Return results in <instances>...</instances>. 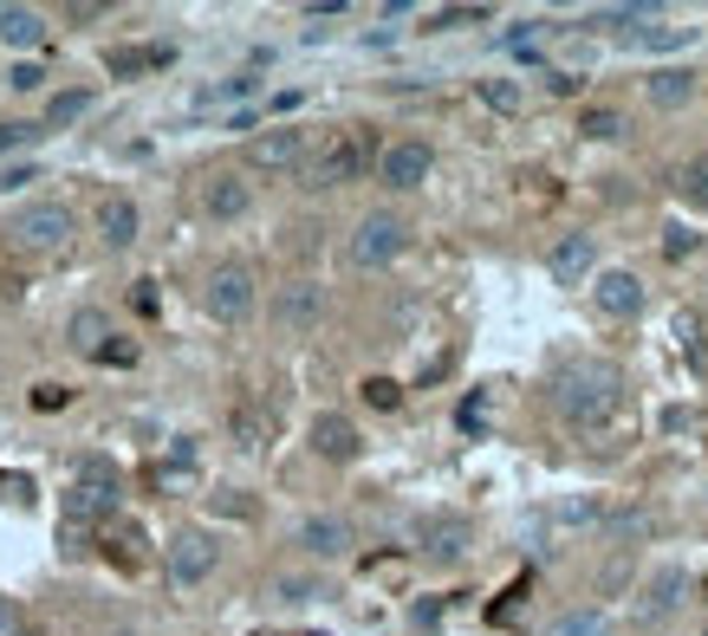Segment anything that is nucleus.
<instances>
[{
    "label": "nucleus",
    "mask_w": 708,
    "mask_h": 636,
    "mask_svg": "<svg viewBox=\"0 0 708 636\" xmlns=\"http://www.w3.org/2000/svg\"><path fill=\"white\" fill-rule=\"evenodd\" d=\"M280 325L286 332H312L319 319H325V292H319V280H292V286H280Z\"/></svg>",
    "instance_id": "9b49d317"
},
{
    "label": "nucleus",
    "mask_w": 708,
    "mask_h": 636,
    "mask_svg": "<svg viewBox=\"0 0 708 636\" xmlns=\"http://www.w3.org/2000/svg\"><path fill=\"white\" fill-rule=\"evenodd\" d=\"M429 169H435V156H429V143H417V137L384 143V156H377V182H384V189H423Z\"/></svg>",
    "instance_id": "423d86ee"
},
{
    "label": "nucleus",
    "mask_w": 708,
    "mask_h": 636,
    "mask_svg": "<svg viewBox=\"0 0 708 636\" xmlns=\"http://www.w3.org/2000/svg\"><path fill=\"white\" fill-rule=\"evenodd\" d=\"M643 91H650V104H663V111H676V104H689L696 98V71L689 66H663L643 78Z\"/></svg>",
    "instance_id": "dca6fc26"
},
{
    "label": "nucleus",
    "mask_w": 708,
    "mask_h": 636,
    "mask_svg": "<svg viewBox=\"0 0 708 636\" xmlns=\"http://www.w3.org/2000/svg\"><path fill=\"white\" fill-rule=\"evenodd\" d=\"M312 448H319L325 461H357L364 442H357V428L345 423V416H319V423H312Z\"/></svg>",
    "instance_id": "a211bd4d"
},
{
    "label": "nucleus",
    "mask_w": 708,
    "mask_h": 636,
    "mask_svg": "<svg viewBox=\"0 0 708 636\" xmlns=\"http://www.w3.org/2000/svg\"><path fill=\"white\" fill-rule=\"evenodd\" d=\"M0 40L20 46V53L46 46V13H33V7H0Z\"/></svg>",
    "instance_id": "6ab92c4d"
},
{
    "label": "nucleus",
    "mask_w": 708,
    "mask_h": 636,
    "mask_svg": "<svg viewBox=\"0 0 708 636\" xmlns=\"http://www.w3.org/2000/svg\"><path fill=\"white\" fill-rule=\"evenodd\" d=\"M98 227H104L111 247H131V241H137V202H131V196H111V202L98 209Z\"/></svg>",
    "instance_id": "412c9836"
},
{
    "label": "nucleus",
    "mask_w": 708,
    "mask_h": 636,
    "mask_svg": "<svg viewBox=\"0 0 708 636\" xmlns=\"http://www.w3.org/2000/svg\"><path fill=\"white\" fill-rule=\"evenodd\" d=\"M91 111V91H59L53 104H46V131H66V124H78Z\"/></svg>",
    "instance_id": "5701e85b"
},
{
    "label": "nucleus",
    "mask_w": 708,
    "mask_h": 636,
    "mask_svg": "<svg viewBox=\"0 0 708 636\" xmlns=\"http://www.w3.org/2000/svg\"><path fill=\"white\" fill-rule=\"evenodd\" d=\"M553 403H560V416L572 428H605L618 416V403H624V377L605 357H578V364H566L553 377Z\"/></svg>",
    "instance_id": "f257e3e1"
},
{
    "label": "nucleus",
    "mask_w": 708,
    "mask_h": 636,
    "mask_svg": "<svg viewBox=\"0 0 708 636\" xmlns=\"http://www.w3.org/2000/svg\"><path fill=\"white\" fill-rule=\"evenodd\" d=\"M417 539H423L429 559H462V553L475 546V526H468V520H455V513H442V520H423V533H417Z\"/></svg>",
    "instance_id": "ddd939ff"
},
{
    "label": "nucleus",
    "mask_w": 708,
    "mask_h": 636,
    "mask_svg": "<svg viewBox=\"0 0 708 636\" xmlns=\"http://www.w3.org/2000/svg\"><path fill=\"white\" fill-rule=\"evenodd\" d=\"M104 13H111L104 0H71L66 7V20H104Z\"/></svg>",
    "instance_id": "4c0bfd02"
},
{
    "label": "nucleus",
    "mask_w": 708,
    "mask_h": 636,
    "mask_svg": "<svg viewBox=\"0 0 708 636\" xmlns=\"http://www.w3.org/2000/svg\"><path fill=\"white\" fill-rule=\"evenodd\" d=\"M104 364H137V345H124V338H118V345L104 352Z\"/></svg>",
    "instance_id": "58836bf2"
},
{
    "label": "nucleus",
    "mask_w": 708,
    "mask_h": 636,
    "mask_svg": "<svg viewBox=\"0 0 708 636\" xmlns=\"http://www.w3.org/2000/svg\"><path fill=\"white\" fill-rule=\"evenodd\" d=\"M578 131H585L591 143H611V137H624V118H618V111H585Z\"/></svg>",
    "instance_id": "a878e982"
},
{
    "label": "nucleus",
    "mask_w": 708,
    "mask_h": 636,
    "mask_svg": "<svg viewBox=\"0 0 708 636\" xmlns=\"http://www.w3.org/2000/svg\"><path fill=\"white\" fill-rule=\"evenodd\" d=\"M364 403H370V410H397V403H403V390H397L390 377H364Z\"/></svg>",
    "instance_id": "bb28decb"
},
{
    "label": "nucleus",
    "mask_w": 708,
    "mask_h": 636,
    "mask_svg": "<svg viewBox=\"0 0 708 636\" xmlns=\"http://www.w3.org/2000/svg\"><path fill=\"white\" fill-rule=\"evenodd\" d=\"M7 85H13V91H40V85H46V71L26 59V66H13V71H7Z\"/></svg>",
    "instance_id": "72a5a7b5"
},
{
    "label": "nucleus",
    "mask_w": 708,
    "mask_h": 636,
    "mask_svg": "<svg viewBox=\"0 0 708 636\" xmlns=\"http://www.w3.org/2000/svg\"><path fill=\"white\" fill-rule=\"evenodd\" d=\"M202 209L214 221H241V214L254 209V189L241 182V176H209V189H202Z\"/></svg>",
    "instance_id": "2eb2a0df"
},
{
    "label": "nucleus",
    "mask_w": 708,
    "mask_h": 636,
    "mask_svg": "<svg viewBox=\"0 0 708 636\" xmlns=\"http://www.w3.org/2000/svg\"><path fill=\"white\" fill-rule=\"evenodd\" d=\"M0 636H40V631H33V617H26L13 598H0Z\"/></svg>",
    "instance_id": "cd10ccee"
},
{
    "label": "nucleus",
    "mask_w": 708,
    "mask_h": 636,
    "mask_svg": "<svg viewBox=\"0 0 708 636\" xmlns=\"http://www.w3.org/2000/svg\"><path fill=\"white\" fill-rule=\"evenodd\" d=\"M214 553H221V546H214V533L182 526V533L169 539V578H176V584H202V578L214 571Z\"/></svg>",
    "instance_id": "6e6552de"
},
{
    "label": "nucleus",
    "mask_w": 708,
    "mask_h": 636,
    "mask_svg": "<svg viewBox=\"0 0 708 636\" xmlns=\"http://www.w3.org/2000/svg\"><path fill=\"white\" fill-rule=\"evenodd\" d=\"M247 163H254V169H267V176H280V169H306V131H299V124H274V131H261V137L247 143Z\"/></svg>",
    "instance_id": "0eeeda50"
},
{
    "label": "nucleus",
    "mask_w": 708,
    "mask_h": 636,
    "mask_svg": "<svg viewBox=\"0 0 708 636\" xmlns=\"http://www.w3.org/2000/svg\"><path fill=\"white\" fill-rule=\"evenodd\" d=\"M299 546H306L312 559H345V553H352V520H339V513H306V520H299Z\"/></svg>",
    "instance_id": "9d476101"
},
{
    "label": "nucleus",
    "mask_w": 708,
    "mask_h": 636,
    "mask_svg": "<svg viewBox=\"0 0 708 636\" xmlns=\"http://www.w3.org/2000/svg\"><path fill=\"white\" fill-rule=\"evenodd\" d=\"M104 636H131V631H104Z\"/></svg>",
    "instance_id": "ea45409f"
},
{
    "label": "nucleus",
    "mask_w": 708,
    "mask_h": 636,
    "mask_svg": "<svg viewBox=\"0 0 708 636\" xmlns=\"http://www.w3.org/2000/svg\"><path fill=\"white\" fill-rule=\"evenodd\" d=\"M683 598H689V571L683 566H663L650 584H643V617H670V611H683Z\"/></svg>",
    "instance_id": "4468645a"
},
{
    "label": "nucleus",
    "mask_w": 708,
    "mask_h": 636,
    "mask_svg": "<svg viewBox=\"0 0 708 636\" xmlns=\"http://www.w3.org/2000/svg\"><path fill=\"white\" fill-rule=\"evenodd\" d=\"M234 435H241V448H261V416H254L247 403L234 410Z\"/></svg>",
    "instance_id": "2f4dec72"
},
{
    "label": "nucleus",
    "mask_w": 708,
    "mask_h": 636,
    "mask_svg": "<svg viewBox=\"0 0 708 636\" xmlns=\"http://www.w3.org/2000/svg\"><path fill=\"white\" fill-rule=\"evenodd\" d=\"M696 636H708V624H703V631H696Z\"/></svg>",
    "instance_id": "a19ab883"
},
{
    "label": "nucleus",
    "mask_w": 708,
    "mask_h": 636,
    "mask_svg": "<svg viewBox=\"0 0 708 636\" xmlns=\"http://www.w3.org/2000/svg\"><path fill=\"white\" fill-rule=\"evenodd\" d=\"M560 520H566V526H591V520H598V500H566Z\"/></svg>",
    "instance_id": "f704fd0d"
},
{
    "label": "nucleus",
    "mask_w": 708,
    "mask_h": 636,
    "mask_svg": "<svg viewBox=\"0 0 708 636\" xmlns=\"http://www.w3.org/2000/svg\"><path fill=\"white\" fill-rule=\"evenodd\" d=\"M689 247H696V234H689V227H670V241H663V254H670V260H683Z\"/></svg>",
    "instance_id": "e433bc0d"
},
{
    "label": "nucleus",
    "mask_w": 708,
    "mask_h": 636,
    "mask_svg": "<svg viewBox=\"0 0 708 636\" xmlns=\"http://www.w3.org/2000/svg\"><path fill=\"white\" fill-rule=\"evenodd\" d=\"M605 631H611V617H605V611H566L546 636H605Z\"/></svg>",
    "instance_id": "b1692460"
},
{
    "label": "nucleus",
    "mask_w": 708,
    "mask_h": 636,
    "mask_svg": "<svg viewBox=\"0 0 708 636\" xmlns=\"http://www.w3.org/2000/svg\"><path fill=\"white\" fill-rule=\"evenodd\" d=\"M683 189H689L696 202H708V156H696V163L683 169Z\"/></svg>",
    "instance_id": "473e14b6"
},
{
    "label": "nucleus",
    "mask_w": 708,
    "mask_h": 636,
    "mask_svg": "<svg viewBox=\"0 0 708 636\" xmlns=\"http://www.w3.org/2000/svg\"><path fill=\"white\" fill-rule=\"evenodd\" d=\"M638 40H643V46H656V53H676V46H689V40H696V26H663V20H656V26H643Z\"/></svg>",
    "instance_id": "393cba45"
},
{
    "label": "nucleus",
    "mask_w": 708,
    "mask_h": 636,
    "mask_svg": "<svg viewBox=\"0 0 708 636\" xmlns=\"http://www.w3.org/2000/svg\"><path fill=\"white\" fill-rule=\"evenodd\" d=\"M71 390L66 383H33V410H66Z\"/></svg>",
    "instance_id": "7c9ffc66"
},
{
    "label": "nucleus",
    "mask_w": 708,
    "mask_h": 636,
    "mask_svg": "<svg viewBox=\"0 0 708 636\" xmlns=\"http://www.w3.org/2000/svg\"><path fill=\"white\" fill-rule=\"evenodd\" d=\"M66 332H71V352H85V357H104V352H111V319H104L98 305H78Z\"/></svg>",
    "instance_id": "f3484780"
},
{
    "label": "nucleus",
    "mask_w": 708,
    "mask_h": 636,
    "mask_svg": "<svg viewBox=\"0 0 708 636\" xmlns=\"http://www.w3.org/2000/svg\"><path fill=\"white\" fill-rule=\"evenodd\" d=\"M377 156H384V149L352 124V131H332V137L319 143V149L306 156V169H299V176H306V189H345V182H357Z\"/></svg>",
    "instance_id": "f03ea898"
},
{
    "label": "nucleus",
    "mask_w": 708,
    "mask_h": 636,
    "mask_svg": "<svg viewBox=\"0 0 708 636\" xmlns=\"http://www.w3.org/2000/svg\"><path fill=\"white\" fill-rule=\"evenodd\" d=\"M403 247H410V227H403V214L377 209V214H364V221H357V234H352V267H364V274H384V267H390Z\"/></svg>",
    "instance_id": "7ed1b4c3"
},
{
    "label": "nucleus",
    "mask_w": 708,
    "mask_h": 636,
    "mask_svg": "<svg viewBox=\"0 0 708 636\" xmlns=\"http://www.w3.org/2000/svg\"><path fill=\"white\" fill-rule=\"evenodd\" d=\"M591 305H598L605 319H638L643 312V280L638 274H624V267H611V274L591 280Z\"/></svg>",
    "instance_id": "1a4fd4ad"
},
{
    "label": "nucleus",
    "mask_w": 708,
    "mask_h": 636,
    "mask_svg": "<svg viewBox=\"0 0 708 636\" xmlns=\"http://www.w3.org/2000/svg\"><path fill=\"white\" fill-rule=\"evenodd\" d=\"M475 91H482V104H488V111H500V118H520V111H527V91H520L513 78H482Z\"/></svg>",
    "instance_id": "4be33fe9"
},
{
    "label": "nucleus",
    "mask_w": 708,
    "mask_h": 636,
    "mask_svg": "<svg viewBox=\"0 0 708 636\" xmlns=\"http://www.w3.org/2000/svg\"><path fill=\"white\" fill-rule=\"evenodd\" d=\"M169 59H176L169 46H118L104 66H111V78H137V71H163Z\"/></svg>",
    "instance_id": "aec40b11"
},
{
    "label": "nucleus",
    "mask_w": 708,
    "mask_h": 636,
    "mask_svg": "<svg viewBox=\"0 0 708 636\" xmlns=\"http://www.w3.org/2000/svg\"><path fill=\"white\" fill-rule=\"evenodd\" d=\"M40 137H46L40 124H0V156L7 149H26V143H40Z\"/></svg>",
    "instance_id": "c756f323"
},
{
    "label": "nucleus",
    "mask_w": 708,
    "mask_h": 636,
    "mask_svg": "<svg viewBox=\"0 0 708 636\" xmlns=\"http://www.w3.org/2000/svg\"><path fill=\"white\" fill-rule=\"evenodd\" d=\"M546 274L560 286H578L591 274V234H560L553 247H546Z\"/></svg>",
    "instance_id": "f8f14e48"
},
{
    "label": "nucleus",
    "mask_w": 708,
    "mask_h": 636,
    "mask_svg": "<svg viewBox=\"0 0 708 636\" xmlns=\"http://www.w3.org/2000/svg\"><path fill=\"white\" fill-rule=\"evenodd\" d=\"M209 312L221 325H241V319L254 312V274H247L241 260H228V267L209 274Z\"/></svg>",
    "instance_id": "39448f33"
},
{
    "label": "nucleus",
    "mask_w": 708,
    "mask_h": 636,
    "mask_svg": "<svg viewBox=\"0 0 708 636\" xmlns=\"http://www.w3.org/2000/svg\"><path fill=\"white\" fill-rule=\"evenodd\" d=\"M254 85H261V78H254V71H241V78H228V85H214V91H202V104H228V98H247Z\"/></svg>",
    "instance_id": "c85d7f7f"
},
{
    "label": "nucleus",
    "mask_w": 708,
    "mask_h": 636,
    "mask_svg": "<svg viewBox=\"0 0 708 636\" xmlns=\"http://www.w3.org/2000/svg\"><path fill=\"white\" fill-rule=\"evenodd\" d=\"M468 20H488V7H442L435 26H468Z\"/></svg>",
    "instance_id": "c9c22d12"
},
{
    "label": "nucleus",
    "mask_w": 708,
    "mask_h": 636,
    "mask_svg": "<svg viewBox=\"0 0 708 636\" xmlns=\"http://www.w3.org/2000/svg\"><path fill=\"white\" fill-rule=\"evenodd\" d=\"M7 234H13V247H20V254H59V247L71 241V209H66V202H33V209L13 214V227H7Z\"/></svg>",
    "instance_id": "20e7f679"
}]
</instances>
